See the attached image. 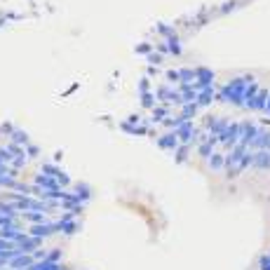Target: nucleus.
I'll return each mask as SVG.
<instances>
[{
  "label": "nucleus",
  "mask_w": 270,
  "mask_h": 270,
  "mask_svg": "<svg viewBox=\"0 0 270 270\" xmlns=\"http://www.w3.org/2000/svg\"><path fill=\"white\" fill-rule=\"evenodd\" d=\"M263 113H268L270 115V96H268V104H266V110H263Z\"/></svg>",
  "instance_id": "nucleus-5"
},
{
  "label": "nucleus",
  "mask_w": 270,
  "mask_h": 270,
  "mask_svg": "<svg viewBox=\"0 0 270 270\" xmlns=\"http://www.w3.org/2000/svg\"><path fill=\"white\" fill-rule=\"evenodd\" d=\"M207 164H209V169H212V172H221V169H226V153L216 150L214 155L207 160Z\"/></svg>",
  "instance_id": "nucleus-4"
},
{
  "label": "nucleus",
  "mask_w": 270,
  "mask_h": 270,
  "mask_svg": "<svg viewBox=\"0 0 270 270\" xmlns=\"http://www.w3.org/2000/svg\"><path fill=\"white\" fill-rule=\"evenodd\" d=\"M252 169H258V172H266V169H270V150H254V162H252Z\"/></svg>",
  "instance_id": "nucleus-2"
},
{
  "label": "nucleus",
  "mask_w": 270,
  "mask_h": 270,
  "mask_svg": "<svg viewBox=\"0 0 270 270\" xmlns=\"http://www.w3.org/2000/svg\"><path fill=\"white\" fill-rule=\"evenodd\" d=\"M268 96H270V90L266 87H261V92L256 94V99L249 104L247 108H252V110H266V104H268Z\"/></svg>",
  "instance_id": "nucleus-3"
},
{
  "label": "nucleus",
  "mask_w": 270,
  "mask_h": 270,
  "mask_svg": "<svg viewBox=\"0 0 270 270\" xmlns=\"http://www.w3.org/2000/svg\"><path fill=\"white\" fill-rule=\"evenodd\" d=\"M252 82H254L252 75H235V78H230L228 82H223L216 90V96L221 101L233 104V106H244V94H247V90H249Z\"/></svg>",
  "instance_id": "nucleus-1"
},
{
  "label": "nucleus",
  "mask_w": 270,
  "mask_h": 270,
  "mask_svg": "<svg viewBox=\"0 0 270 270\" xmlns=\"http://www.w3.org/2000/svg\"><path fill=\"white\" fill-rule=\"evenodd\" d=\"M268 256H270V252H268Z\"/></svg>",
  "instance_id": "nucleus-6"
}]
</instances>
